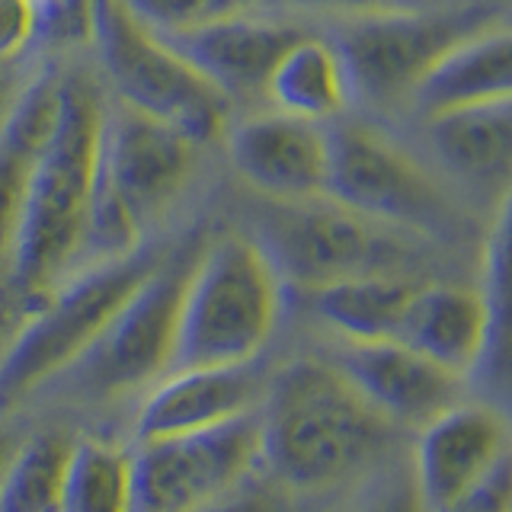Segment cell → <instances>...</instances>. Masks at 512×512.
Returning <instances> with one entry per match:
<instances>
[{"label":"cell","mask_w":512,"mask_h":512,"mask_svg":"<svg viewBox=\"0 0 512 512\" xmlns=\"http://www.w3.org/2000/svg\"><path fill=\"white\" fill-rule=\"evenodd\" d=\"M106 109L87 77H61V112L29 180L20 231L10 253L13 285L39 298L84 253Z\"/></svg>","instance_id":"cell-1"},{"label":"cell","mask_w":512,"mask_h":512,"mask_svg":"<svg viewBox=\"0 0 512 512\" xmlns=\"http://www.w3.org/2000/svg\"><path fill=\"white\" fill-rule=\"evenodd\" d=\"M384 432V413L340 368L301 359L272 381L260 413V452L292 487L317 490L378 452Z\"/></svg>","instance_id":"cell-2"},{"label":"cell","mask_w":512,"mask_h":512,"mask_svg":"<svg viewBox=\"0 0 512 512\" xmlns=\"http://www.w3.org/2000/svg\"><path fill=\"white\" fill-rule=\"evenodd\" d=\"M279 272L256 240L224 234L196 253L167 372L244 365L279 317Z\"/></svg>","instance_id":"cell-3"},{"label":"cell","mask_w":512,"mask_h":512,"mask_svg":"<svg viewBox=\"0 0 512 512\" xmlns=\"http://www.w3.org/2000/svg\"><path fill=\"white\" fill-rule=\"evenodd\" d=\"M90 42L122 106L173 125L196 148L228 135V96L192 68L167 36L141 23L125 0H93Z\"/></svg>","instance_id":"cell-4"},{"label":"cell","mask_w":512,"mask_h":512,"mask_svg":"<svg viewBox=\"0 0 512 512\" xmlns=\"http://www.w3.org/2000/svg\"><path fill=\"white\" fill-rule=\"evenodd\" d=\"M196 253L154 266L122 308L109 317L100 336L64 368L61 375L74 394L93 400L122 397L167 372Z\"/></svg>","instance_id":"cell-5"},{"label":"cell","mask_w":512,"mask_h":512,"mask_svg":"<svg viewBox=\"0 0 512 512\" xmlns=\"http://www.w3.org/2000/svg\"><path fill=\"white\" fill-rule=\"evenodd\" d=\"M154 266L148 256L128 253L106 260L100 269L68 282L55 298H48L29 317V324L16 330L13 343L0 356V407H10L42 381L61 375L100 336L109 317Z\"/></svg>","instance_id":"cell-6"},{"label":"cell","mask_w":512,"mask_h":512,"mask_svg":"<svg viewBox=\"0 0 512 512\" xmlns=\"http://www.w3.org/2000/svg\"><path fill=\"white\" fill-rule=\"evenodd\" d=\"M324 199L375 224L439 237L458 231L455 205L439 183L391 138L359 122H340L327 132Z\"/></svg>","instance_id":"cell-7"},{"label":"cell","mask_w":512,"mask_h":512,"mask_svg":"<svg viewBox=\"0 0 512 512\" xmlns=\"http://www.w3.org/2000/svg\"><path fill=\"white\" fill-rule=\"evenodd\" d=\"M260 452V413L144 442L128 464V512H192L228 493Z\"/></svg>","instance_id":"cell-8"},{"label":"cell","mask_w":512,"mask_h":512,"mask_svg":"<svg viewBox=\"0 0 512 512\" xmlns=\"http://www.w3.org/2000/svg\"><path fill=\"white\" fill-rule=\"evenodd\" d=\"M490 13L484 7L448 13H368L349 23L333 42L343 61L349 90L372 103H394L410 96L429 64L448 45L487 29Z\"/></svg>","instance_id":"cell-9"},{"label":"cell","mask_w":512,"mask_h":512,"mask_svg":"<svg viewBox=\"0 0 512 512\" xmlns=\"http://www.w3.org/2000/svg\"><path fill=\"white\" fill-rule=\"evenodd\" d=\"M276 266L279 279L301 288H324L356 276H378L397 244L378 234V224L343 205H317V199L282 202L263 218V240H256Z\"/></svg>","instance_id":"cell-10"},{"label":"cell","mask_w":512,"mask_h":512,"mask_svg":"<svg viewBox=\"0 0 512 512\" xmlns=\"http://www.w3.org/2000/svg\"><path fill=\"white\" fill-rule=\"evenodd\" d=\"M192 167H196V144L173 125L141 116L128 106L106 112L96 186L109 192L138 228L180 196Z\"/></svg>","instance_id":"cell-11"},{"label":"cell","mask_w":512,"mask_h":512,"mask_svg":"<svg viewBox=\"0 0 512 512\" xmlns=\"http://www.w3.org/2000/svg\"><path fill=\"white\" fill-rule=\"evenodd\" d=\"M228 154L244 180L279 202L324 199L327 132L317 122L266 112L231 128Z\"/></svg>","instance_id":"cell-12"},{"label":"cell","mask_w":512,"mask_h":512,"mask_svg":"<svg viewBox=\"0 0 512 512\" xmlns=\"http://www.w3.org/2000/svg\"><path fill=\"white\" fill-rule=\"evenodd\" d=\"M298 36L301 29L295 26L260 20V16H240L231 10L192 29L173 32L167 42L228 100H234V96L266 93L269 71Z\"/></svg>","instance_id":"cell-13"},{"label":"cell","mask_w":512,"mask_h":512,"mask_svg":"<svg viewBox=\"0 0 512 512\" xmlns=\"http://www.w3.org/2000/svg\"><path fill=\"white\" fill-rule=\"evenodd\" d=\"M336 368L372 400L400 420L426 423L452 407L458 375L429 362L420 352L394 340H352L336 356Z\"/></svg>","instance_id":"cell-14"},{"label":"cell","mask_w":512,"mask_h":512,"mask_svg":"<svg viewBox=\"0 0 512 512\" xmlns=\"http://www.w3.org/2000/svg\"><path fill=\"white\" fill-rule=\"evenodd\" d=\"M61 112V77L39 71L16 90L0 119V266H10V253L20 231L29 180L52 138Z\"/></svg>","instance_id":"cell-15"},{"label":"cell","mask_w":512,"mask_h":512,"mask_svg":"<svg viewBox=\"0 0 512 512\" xmlns=\"http://www.w3.org/2000/svg\"><path fill=\"white\" fill-rule=\"evenodd\" d=\"M503 423L484 407H448L420 445V490L429 512H445L500 461Z\"/></svg>","instance_id":"cell-16"},{"label":"cell","mask_w":512,"mask_h":512,"mask_svg":"<svg viewBox=\"0 0 512 512\" xmlns=\"http://www.w3.org/2000/svg\"><path fill=\"white\" fill-rule=\"evenodd\" d=\"M490 336V304L458 285H426L410 295L394 343L461 375L480 359Z\"/></svg>","instance_id":"cell-17"},{"label":"cell","mask_w":512,"mask_h":512,"mask_svg":"<svg viewBox=\"0 0 512 512\" xmlns=\"http://www.w3.org/2000/svg\"><path fill=\"white\" fill-rule=\"evenodd\" d=\"M512 93V36L506 26H487L448 45L416 80L410 96L426 116L448 109L509 100Z\"/></svg>","instance_id":"cell-18"},{"label":"cell","mask_w":512,"mask_h":512,"mask_svg":"<svg viewBox=\"0 0 512 512\" xmlns=\"http://www.w3.org/2000/svg\"><path fill=\"white\" fill-rule=\"evenodd\" d=\"M256 394H260V375L253 372L250 362L173 372L164 388L154 391L144 404L138 442L221 423L228 416L250 410Z\"/></svg>","instance_id":"cell-19"},{"label":"cell","mask_w":512,"mask_h":512,"mask_svg":"<svg viewBox=\"0 0 512 512\" xmlns=\"http://www.w3.org/2000/svg\"><path fill=\"white\" fill-rule=\"evenodd\" d=\"M429 138L439 160L477 183H496L509 176L512 160V106L509 100L448 109L429 116Z\"/></svg>","instance_id":"cell-20"},{"label":"cell","mask_w":512,"mask_h":512,"mask_svg":"<svg viewBox=\"0 0 512 512\" xmlns=\"http://www.w3.org/2000/svg\"><path fill=\"white\" fill-rule=\"evenodd\" d=\"M349 80L336 48L324 39L301 36L279 55L269 71L266 96L279 112L308 122L336 119L349 100Z\"/></svg>","instance_id":"cell-21"},{"label":"cell","mask_w":512,"mask_h":512,"mask_svg":"<svg viewBox=\"0 0 512 512\" xmlns=\"http://www.w3.org/2000/svg\"><path fill=\"white\" fill-rule=\"evenodd\" d=\"M413 292V282L378 272V276H356L314 288V308L349 340H394Z\"/></svg>","instance_id":"cell-22"},{"label":"cell","mask_w":512,"mask_h":512,"mask_svg":"<svg viewBox=\"0 0 512 512\" xmlns=\"http://www.w3.org/2000/svg\"><path fill=\"white\" fill-rule=\"evenodd\" d=\"M71 452L74 442L61 432H45L32 439L10 464L0 487V512H61Z\"/></svg>","instance_id":"cell-23"},{"label":"cell","mask_w":512,"mask_h":512,"mask_svg":"<svg viewBox=\"0 0 512 512\" xmlns=\"http://www.w3.org/2000/svg\"><path fill=\"white\" fill-rule=\"evenodd\" d=\"M61 512H128V461L103 442H74Z\"/></svg>","instance_id":"cell-24"},{"label":"cell","mask_w":512,"mask_h":512,"mask_svg":"<svg viewBox=\"0 0 512 512\" xmlns=\"http://www.w3.org/2000/svg\"><path fill=\"white\" fill-rule=\"evenodd\" d=\"M141 23L157 29L160 36L192 29L205 20H215L221 13H231L237 0H125Z\"/></svg>","instance_id":"cell-25"},{"label":"cell","mask_w":512,"mask_h":512,"mask_svg":"<svg viewBox=\"0 0 512 512\" xmlns=\"http://www.w3.org/2000/svg\"><path fill=\"white\" fill-rule=\"evenodd\" d=\"M352 512H429L413 464H391L388 471H381Z\"/></svg>","instance_id":"cell-26"},{"label":"cell","mask_w":512,"mask_h":512,"mask_svg":"<svg viewBox=\"0 0 512 512\" xmlns=\"http://www.w3.org/2000/svg\"><path fill=\"white\" fill-rule=\"evenodd\" d=\"M93 0H36V36L58 42L90 39Z\"/></svg>","instance_id":"cell-27"},{"label":"cell","mask_w":512,"mask_h":512,"mask_svg":"<svg viewBox=\"0 0 512 512\" xmlns=\"http://www.w3.org/2000/svg\"><path fill=\"white\" fill-rule=\"evenodd\" d=\"M36 39V0H0V64L20 58Z\"/></svg>","instance_id":"cell-28"},{"label":"cell","mask_w":512,"mask_h":512,"mask_svg":"<svg viewBox=\"0 0 512 512\" xmlns=\"http://www.w3.org/2000/svg\"><path fill=\"white\" fill-rule=\"evenodd\" d=\"M445 512H509V461L500 455V461L487 471V477L477 480Z\"/></svg>","instance_id":"cell-29"},{"label":"cell","mask_w":512,"mask_h":512,"mask_svg":"<svg viewBox=\"0 0 512 512\" xmlns=\"http://www.w3.org/2000/svg\"><path fill=\"white\" fill-rule=\"evenodd\" d=\"M192 512H279V506L269 493H237V496H218V500Z\"/></svg>","instance_id":"cell-30"},{"label":"cell","mask_w":512,"mask_h":512,"mask_svg":"<svg viewBox=\"0 0 512 512\" xmlns=\"http://www.w3.org/2000/svg\"><path fill=\"white\" fill-rule=\"evenodd\" d=\"M23 298V295H20ZM20 298H13L10 292H0V356L7 352V346L13 343L16 330L23 327V308Z\"/></svg>","instance_id":"cell-31"},{"label":"cell","mask_w":512,"mask_h":512,"mask_svg":"<svg viewBox=\"0 0 512 512\" xmlns=\"http://www.w3.org/2000/svg\"><path fill=\"white\" fill-rule=\"evenodd\" d=\"M292 4H304V7H336V10H378V7L394 4V0H292Z\"/></svg>","instance_id":"cell-32"},{"label":"cell","mask_w":512,"mask_h":512,"mask_svg":"<svg viewBox=\"0 0 512 512\" xmlns=\"http://www.w3.org/2000/svg\"><path fill=\"white\" fill-rule=\"evenodd\" d=\"M16 458V442L10 432L0 429V487H4V480H7V471H10V464Z\"/></svg>","instance_id":"cell-33"},{"label":"cell","mask_w":512,"mask_h":512,"mask_svg":"<svg viewBox=\"0 0 512 512\" xmlns=\"http://www.w3.org/2000/svg\"><path fill=\"white\" fill-rule=\"evenodd\" d=\"M16 87H13V77L7 74V64H0V119H4L7 106L13 103Z\"/></svg>","instance_id":"cell-34"}]
</instances>
